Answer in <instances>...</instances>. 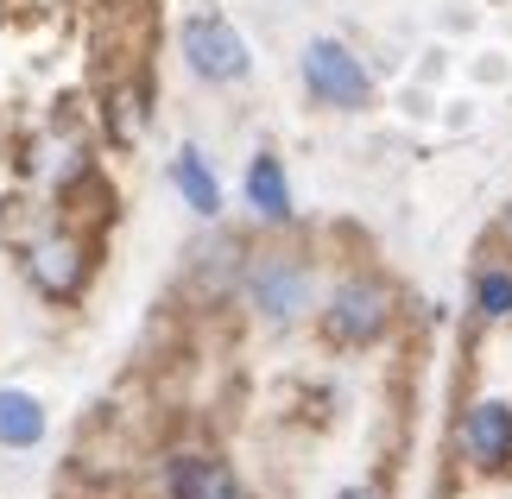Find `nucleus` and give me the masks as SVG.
<instances>
[{"label": "nucleus", "instance_id": "obj_12", "mask_svg": "<svg viewBox=\"0 0 512 499\" xmlns=\"http://www.w3.org/2000/svg\"><path fill=\"white\" fill-rule=\"evenodd\" d=\"M342 499H380V493H373V487H348Z\"/></svg>", "mask_w": 512, "mask_h": 499}, {"label": "nucleus", "instance_id": "obj_1", "mask_svg": "<svg viewBox=\"0 0 512 499\" xmlns=\"http://www.w3.org/2000/svg\"><path fill=\"white\" fill-rule=\"evenodd\" d=\"M247 297L266 323H298L310 310V266L291 253H260L247 266Z\"/></svg>", "mask_w": 512, "mask_h": 499}, {"label": "nucleus", "instance_id": "obj_7", "mask_svg": "<svg viewBox=\"0 0 512 499\" xmlns=\"http://www.w3.org/2000/svg\"><path fill=\"white\" fill-rule=\"evenodd\" d=\"M462 449L475 455L481 468L512 462V405H500V398H481V405L468 411V424H462Z\"/></svg>", "mask_w": 512, "mask_h": 499}, {"label": "nucleus", "instance_id": "obj_8", "mask_svg": "<svg viewBox=\"0 0 512 499\" xmlns=\"http://www.w3.org/2000/svg\"><path fill=\"white\" fill-rule=\"evenodd\" d=\"M247 203L266 215V222H291V184L279 171V158H253L247 165Z\"/></svg>", "mask_w": 512, "mask_h": 499}, {"label": "nucleus", "instance_id": "obj_13", "mask_svg": "<svg viewBox=\"0 0 512 499\" xmlns=\"http://www.w3.org/2000/svg\"><path fill=\"white\" fill-rule=\"evenodd\" d=\"M506 228H512V209H506Z\"/></svg>", "mask_w": 512, "mask_h": 499}, {"label": "nucleus", "instance_id": "obj_3", "mask_svg": "<svg viewBox=\"0 0 512 499\" xmlns=\"http://www.w3.org/2000/svg\"><path fill=\"white\" fill-rule=\"evenodd\" d=\"M386 316H392L386 285H373V278H348V285H336V297H329L323 329H329V342L361 348V342H373V335L386 329Z\"/></svg>", "mask_w": 512, "mask_h": 499}, {"label": "nucleus", "instance_id": "obj_9", "mask_svg": "<svg viewBox=\"0 0 512 499\" xmlns=\"http://www.w3.org/2000/svg\"><path fill=\"white\" fill-rule=\"evenodd\" d=\"M171 177H177V190H184V203H190L196 215H215V209H222V184H215V171L203 165V152H196V146L177 152Z\"/></svg>", "mask_w": 512, "mask_h": 499}, {"label": "nucleus", "instance_id": "obj_4", "mask_svg": "<svg viewBox=\"0 0 512 499\" xmlns=\"http://www.w3.org/2000/svg\"><path fill=\"white\" fill-rule=\"evenodd\" d=\"M304 83L317 102L329 108H361L367 102V70L361 57H354L348 45H336V38H317V45L304 51Z\"/></svg>", "mask_w": 512, "mask_h": 499}, {"label": "nucleus", "instance_id": "obj_11", "mask_svg": "<svg viewBox=\"0 0 512 499\" xmlns=\"http://www.w3.org/2000/svg\"><path fill=\"white\" fill-rule=\"evenodd\" d=\"M475 310L481 316H494V323H506V316H512V272H481L475 278Z\"/></svg>", "mask_w": 512, "mask_h": 499}, {"label": "nucleus", "instance_id": "obj_5", "mask_svg": "<svg viewBox=\"0 0 512 499\" xmlns=\"http://www.w3.org/2000/svg\"><path fill=\"white\" fill-rule=\"evenodd\" d=\"M26 278L45 297H76L83 291V241L70 234H45V241L26 247Z\"/></svg>", "mask_w": 512, "mask_h": 499}, {"label": "nucleus", "instance_id": "obj_2", "mask_svg": "<svg viewBox=\"0 0 512 499\" xmlns=\"http://www.w3.org/2000/svg\"><path fill=\"white\" fill-rule=\"evenodd\" d=\"M177 45H184L190 70L203 76V83H241V76H247V38L234 32L222 13H196V19H184Z\"/></svg>", "mask_w": 512, "mask_h": 499}, {"label": "nucleus", "instance_id": "obj_6", "mask_svg": "<svg viewBox=\"0 0 512 499\" xmlns=\"http://www.w3.org/2000/svg\"><path fill=\"white\" fill-rule=\"evenodd\" d=\"M165 493L171 499H247V487L215 462V455H171L165 468Z\"/></svg>", "mask_w": 512, "mask_h": 499}, {"label": "nucleus", "instance_id": "obj_10", "mask_svg": "<svg viewBox=\"0 0 512 499\" xmlns=\"http://www.w3.org/2000/svg\"><path fill=\"white\" fill-rule=\"evenodd\" d=\"M45 436V411L32 392H0V443L7 449H32Z\"/></svg>", "mask_w": 512, "mask_h": 499}]
</instances>
